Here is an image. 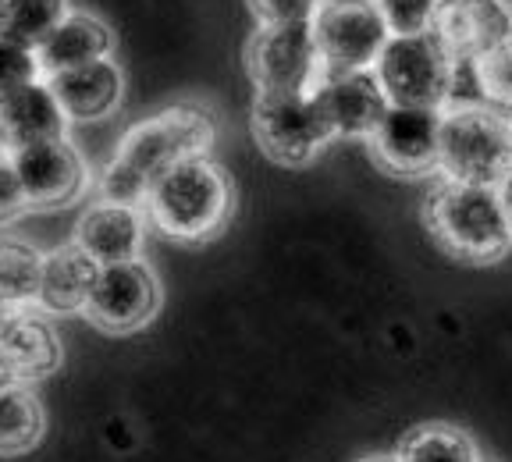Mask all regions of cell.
I'll list each match as a JSON object with an SVG mask.
<instances>
[{
  "label": "cell",
  "instance_id": "cell-1",
  "mask_svg": "<svg viewBox=\"0 0 512 462\" xmlns=\"http://www.w3.org/2000/svg\"><path fill=\"white\" fill-rule=\"evenodd\" d=\"M214 143V118L203 107L178 104L139 121L118 146V157L104 175V203L136 207L146 203L153 182L182 160L207 157Z\"/></svg>",
  "mask_w": 512,
  "mask_h": 462
},
{
  "label": "cell",
  "instance_id": "cell-2",
  "mask_svg": "<svg viewBox=\"0 0 512 462\" xmlns=\"http://www.w3.org/2000/svg\"><path fill=\"white\" fill-rule=\"evenodd\" d=\"M427 228L445 253L466 263H495L512 246V224L495 185L445 178L427 196Z\"/></svg>",
  "mask_w": 512,
  "mask_h": 462
},
{
  "label": "cell",
  "instance_id": "cell-3",
  "mask_svg": "<svg viewBox=\"0 0 512 462\" xmlns=\"http://www.w3.org/2000/svg\"><path fill=\"white\" fill-rule=\"evenodd\" d=\"M150 221L168 239L207 242L228 224L232 214V182L210 157L182 160L164 171L146 196Z\"/></svg>",
  "mask_w": 512,
  "mask_h": 462
},
{
  "label": "cell",
  "instance_id": "cell-4",
  "mask_svg": "<svg viewBox=\"0 0 512 462\" xmlns=\"http://www.w3.org/2000/svg\"><path fill=\"white\" fill-rule=\"evenodd\" d=\"M441 175L466 185H502L512 175V118L495 107H452L441 125Z\"/></svg>",
  "mask_w": 512,
  "mask_h": 462
},
{
  "label": "cell",
  "instance_id": "cell-5",
  "mask_svg": "<svg viewBox=\"0 0 512 462\" xmlns=\"http://www.w3.org/2000/svg\"><path fill=\"white\" fill-rule=\"evenodd\" d=\"M377 79L392 107H441L452 93V72L456 57L448 54L438 32H420V36H392L384 54L374 64Z\"/></svg>",
  "mask_w": 512,
  "mask_h": 462
},
{
  "label": "cell",
  "instance_id": "cell-6",
  "mask_svg": "<svg viewBox=\"0 0 512 462\" xmlns=\"http://www.w3.org/2000/svg\"><path fill=\"white\" fill-rule=\"evenodd\" d=\"M313 40L324 75L370 72L392 40V29L377 0H324L313 15Z\"/></svg>",
  "mask_w": 512,
  "mask_h": 462
},
{
  "label": "cell",
  "instance_id": "cell-7",
  "mask_svg": "<svg viewBox=\"0 0 512 462\" xmlns=\"http://www.w3.org/2000/svg\"><path fill=\"white\" fill-rule=\"evenodd\" d=\"M253 136L260 150L278 164H306L335 139L328 118L310 93H256Z\"/></svg>",
  "mask_w": 512,
  "mask_h": 462
},
{
  "label": "cell",
  "instance_id": "cell-8",
  "mask_svg": "<svg viewBox=\"0 0 512 462\" xmlns=\"http://www.w3.org/2000/svg\"><path fill=\"white\" fill-rule=\"evenodd\" d=\"M246 68L256 93H310L324 75L313 22L260 25L246 47Z\"/></svg>",
  "mask_w": 512,
  "mask_h": 462
},
{
  "label": "cell",
  "instance_id": "cell-9",
  "mask_svg": "<svg viewBox=\"0 0 512 462\" xmlns=\"http://www.w3.org/2000/svg\"><path fill=\"white\" fill-rule=\"evenodd\" d=\"M441 125L445 111L434 107H392L370 136L377 164L392 175L420 178L441 168Z\"/></svg>",
  "mask_w": 512,
  "mask_h": 462
},
{
  "label": "cell",
  "instance_id": "cell-10",
  "mask_svg": "<svg viewBox=\"0 0 512 462\" xmlns=\"http://www.w3.org/2000/svg\"><path fill=\"white\" fill-rule=\"evenodd\" d=\"M160 310V285L157 274L146 263H111L100 267V278L86 303V317L100 331L111 335H132L146 327Z\"/></svg>",
  "mask_w": 512,
  "mask_h": 462
},
{
  "label": "cell",
  "instance_id": "cell-11",
  "mask_svg": "<svg viewBox=\"0 0 512 462\" xmlns=\"http://www.w3.org/2000/svg\"><path fill=\"white\" fill-rule=\"evenodd\" d=\"M11 168L25 189L29 207H64L86 185V164L79 150L68 139H50V143L25 146V150L8 153Z\"/></svg>",
  "mask_w": 512,
  "mask_h": 462
},
{
  "label": "cell",
  "instance_id": "cell-12",
  "mask_svg": "<svg viewBox=\"0 0 512 462\" xmlns=\"http://www.w3.org/2000/svg\"><path fill=\"white\" fill-rule=\"evenodd\" d=\"M320 111L328 118L335 136H374V128L392 111V100L384 93L377 72H342L320 75L313 86Z\"/></svg>",
  "mask_w": 512,
  "mask_h": 462
},
{
  "label": "cell",
  "instance_id": "cell-13",
  "mask_svg": "<svg viewBox=\"0 0 512 462\" xmlns=\"http://www.w3.org/2000/svg\"><path fill=\"white\" fill-rule=\"evenodd\" d=\"M434 32L456 61H480L512 40V15L498 0H448Z\"/></svg>",
  "mask_w": 512,
  "mask_h": 462
},
{
  "label": "cell",
  "instance_id": "cell-14",
  "mask_svg": "<svg viewBox=\"0 0 512 462\" xmlns=\"http://www.w3.org/2000/svg\"><path fill=\"white\" fill-rule=\"evenodd\" d=\"M61 367V342L54 327L32 310L4 313V377L11 384H32Z\"/></svg>",
  "mask_w": 512,
  "mask_h": 462
},
{
  "label": "cell",
  "instance_id": "cell-15",
  "mask_svg": "<svg viewBox=\"0 0 512 462\" xmlns=\"http://www.w3.org/2000/svg\"><path fill=\"white\" fill-rule=\"evenodd\" d=\"M64 128H68V114L57 104L50 82L4 89V146L8 153L64 139Z\"/></svg>",
  "mask_w": 512,
  "mask_h": 462
},
{
  "label": "cell",
  "instance_id": "cell-16",
  "mask_svg": "<svg viewBox=\"0 0 512 462\" xmlns=\"http://www.w3.org/2000/svg\"><path fill=\"white\" fill-rule=\"evenodd\" d=\"M114 50V36L104 22L89 11H72L54 32H50L43 47L36 50L43 64V75H61L75 72V68H86V64L107 61Z\"/></svg>",
  "mask_w": 512,
  "mask_h": 462
},
{
  "label": "cell",
  "instance_id": "cell-17",
  "mask_svg": "<svg viewBox=\"0 0 512 462\" xmlns=\"http://www.w3.org/2000/svg\"><path fill=\"white\" fill-rule=\"evenodd\" d=\"M50 89H54L57 104L68 114V121H100L118 107L121 100V68L107 57V61L86 64L75 72L50 75Z\"/></svg>",
  "mask_w": 512,
  "mask_h": 462
},
{
  "label": "cell",
  "instance_id": "cell-18",
  "mask_svg": "<svg viewBox=\"0 0 512 462\" xmlns=\"http://www.w3.org/2000/svg\"><path fill=\"white\" fill-rule=\"evenodd\" d=\"M75 246L86 249L100 267L132 263L139 256V246H143V217L136 214V207L100 203L79 221Z\"/></svg>",
  "mask_w": 512,
  "mask_h": 462
},
{
  "label": "cell",
  "instance_id": "cell-19",
  "mask_svg": "<svg viewBox=\"0 0 512 462\" xmlns=\"http://www.w3.org/2000/svg\"><path fill=\"white\" fill-rule=\"evenodd\" d=\"M100 278V263L82 246H61L43 260V281L36 303L47 313H86L93 285Z\"/></svg>",
  "mask_w": 512,
  "mask_h": 462
},
{
  "label": "cell",
  "instance_id": "cell-20",
  "mask_svg": "<svg viewBox=\"0 0 512 462\" xmlns=\"http://www.w3.org/2000/svg\"><path fill=\"white\" fill-rule=\"evenodd\" d=\"M72 15L68 0H0V29L4 43L40 50L50 32Z\"/></svg>",
  "mask_w": 512,
  "mask_h": 462
},
{
  "label": "cell",
  "instance_id": "cell-21",
  "mask_svg": "<svg viewBox=\"0 0 512 462\" xmlns=\"http://www.w3.org/2000/svg\"><path fill=\"white\" fill-rule=\"evenodd\" d=\"M402 462H477V445L470 434L448 423H424L402 441Z\"/></svg>",
  "mask_w": 512,
  "mask_h": 462
},
{
  "label": "cell",
  "instance_id": "cell-22",
  "mask_svg": "<svg viewBox=\"0 0 512 462\" xmlns=\"http://www.w3.org/2000/svg\"><path fill=\"white\" fill-rule=\"evenodd\" d=\"M43 434V406L29 384H4V452L18 455Z\"/></svg>",
  "mask_w": 512,
  "mask_h": 462
},
{
  "label": "cell",
  "instance_id": "cell-23",
  "mask_svg": "<svg viewBox=\"0 0 512 462\" xmlns=\"http://www.w3.org/2000/svg\"><path fill=\"white\" fill-rule=\"evenodd\" d=\"M43 260L32 246L18 239L4 242V306L8 310H25L29 303L40 299L43 281Z\"/></svg>",
  "mask_w": 512,
  "mask_h": 462
},
{
  "label": "cell",
  "instance_id": "cell-24",
  "mask_svg": "<svg viewBox=\"0 0 512 462\" xmlns=\"http://www.w3.org/2000/svg\"><path fill=\"white\" fill-rule=\"evenodd\" d=\"M392 36H420L434 32L441 15V0H377Z\"/></svg>",
  "mask_w": 512,
  "mask_h": 462
},
{
  "label": "cell",
  "instance_id": "cell-25",
  "mask_svg": "<svg viewBox=\"0 0 512 462\" xmlns=\"http://www.w3.org/2000/svg\"><path fill=\"white\" fill-rule=\"evenodd\" d=\"M477 72H480V86H484L488 107L512 111V40L502 43L498 50H491L488 57H480Z\"/></svg>",
  "mask_w": 512,
  "mask_h": 462
},
{
  "label": "cell",
  "instance_id": "cell-26",
  "mask_svg": "<svg viewBox=\"0 0 512 462\" xmlns=\"http://www.w3.org/2000/svg\"><path fill=\"white\" fill-rule=\"evenodd\" d=\"M324 0H249L260 25H285V22H313Z\"/></svg>",
  "mask_w": 512,
  "mask_h": 462
},
{
  "label": "cell",
  "instance_id": "cell-27",
  "mask_svg": "<svg viewBox=\"0 0 512 462\" xmlns=\"http://www.w3.org/2000/svg\"><path fill=\"white\" fill-rule=\"evenodd\" d=\"M40 75H43V64L36 50L18 47V43H4V89L40 82Z\"/></svg>",
  "mask_w": 512,
  "mask_h": 462
},
{
  "label": "cell",
  "instance_id": "cell-28",
  "mask_svg": "<svg viewBox=\"0 0 512 462\" xmlns=\"http://www.w3.org/2000/svg\"><path fill=\"white\" fill-rule=\"evenodd\" d=\"M0 196H4V217H15L18 210L29 207L22 182H18L15 168H11V160H4V171H0Z\"/></svg>",
  "mask_w": 512,
  "mask_h": 462
},
{
  "label": "cell",
  "instance_id": "cell-29",
  "mask_svg": "<svg viewBox=\"0 0 512 462\" xmlns=\"http://www.w3.org/2000/svg\"><path fill=\"white\" fill-rule=\"evenodd\" d=\"M498 192H502V203H505V214H509V224H512V175L505 178L502 185H498Z\"/></svg>",
  "mask_w": 512,
  "mask_h": 462
},
{
  "label": "cell",
  "instance_id": "cell-30",
  "mask_svg": "<svg viewBox=\"0 0 512 462\" xmlns=\"http://www.w3.org/2000/svg\"><path fill=\"white\" fill-rule=\"evenodd\" d=\"M360 462H402V455H367Z\"/></svg>",
  "mask_w": 512,
  "mask_h": 462
},
{
  "label": "cell",
  "instance_id": "cell-31",
  "mask_svg": "<svg viewBox=\"0 0 512 462\" xmlns=\"http://www.w3.org/2000/svg\"><path fill=\"white\" fill-rule=\"evenodd\" d=\"M498 4H502V8H505V11H509V15H512V0H498Z\"/></svg>",
  "mask_w": 512,
  "mask_h": 462
},
{
  "label": "cell",
  "instance_id": "cell-32",
  "mask_svg": "<svg viewBox=\"0 0 512 462\" xmlns=\"http://www.w3.org/2000/svg\"><path fill=\"white\" fill-rule=\"evenodd\" d=\"M441 4H448V0H441Z\"/></svg>",
  "mask_w": 512,
  "mask_h": 462
}]
</instances>
